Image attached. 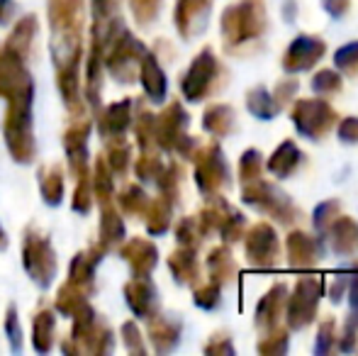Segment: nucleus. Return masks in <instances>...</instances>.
Returning <instances> with one entry per match:
<instances>
[{
	"mask_svg": "<svg viewBox=\"0 0 358 356\" xmlns=\"http://www.w3.org/2000/svg\"><path fill=\"white\" fill-rule=\"evenodd\" d=\"M322 237L305 232V229H292L285 239V254H287V266L295 271H310L320 264L322 259Z\"/></svg>",
	"mask_w": 358,
	"mask_h": 356,
	"instance_id": "13",
	"label": "nucleus"
},
{
	"mask_svg": "<svg viewBox=\"0 0 358 356\" xmlns=\"http://www.w3.org/2000/svg\"><path fill=\"white\" fill-rule=\"evenodd\" d=\"M54 337H57V315L49 305H39L34 313L32 322V344L34 352L47 354L54 347Z\"/></svg>",
	"mask_w": 358,
	"mask_h": 356,
	"instance_id": "28",
	"label": "nucleus"
},
{
	"mask_svg": "<svg viewBox=\"0 0 358 356\" xmlns=\"http://www.w3.org/2000/svg\"><path fill=\"white\" fill-rule=\"evenodd\" d=\"M52 24V59L64 103L71 113L80 110L78 64L83 54V0H47Z\"/></svg>",
	"mask_w": 358,
	"mask_h": 356,
	"instance_id": "1",
	"label": "nucleus"
},
{
	"mask_svg": "<svg viewBox=\"0 0 358 356\" xmlns=\"http://www.w3.org/2000/svg\"><path fill=\"white\" fill-rule=\"evenodd\" d=\"M154 122L156 115L151 113L149 108L139 105L137 108V120H134V134H137V144L142 152H149V149H159L156 147V137H154Z\"/></svg>",
	"mask_w": 358,
	"mask_h": 356,
	"instance_id": "42",
	"label": "nucleus"
},
{
	"mask_svg": "<svg viewBox=\"0 0 358 356\" xmlns=\"http://www.w3.org/2000/svg\"><path fill=\"white\" fill-rule=\"evenodd\" d=\"M39 193L47 205H59L64 198V169L62 164H49L39 169Z\"/></svg>",
	"mask_w": 358,
	"mask_h": 356,
	"instance_id": "35",
	"label": "nucleus"
},
{
	"mask_svg": "<svg viewBox=\"0 0 358 356\" xmlns=\"http://www.w3.org/2000/svg\"><path fill=\"white\" fill-rule=\"evenodd\" d=\"M346 300H349V315H346L344 329L336 337V349L349 354L356 349V339H358V273L351 278L349 290H346Z\"/></svg>",
	"mask_w": 358,
	"mask_h": 356,
	"instance_id": "29",
	"label": "nucleus"
},
{
	"mask_svg": "<svg viewBox=\"0 0 358 356\" xmlns=\"http://www.w3.org/2000/svg\"><path fill=\"white\" fill-rule=\"evenodd\" d=\"M139 81H142V88L151 103H164L169 83H166V73L161 69L159 59L151 52H146L142 64H139Z\"/></svg>",
	"mask_w": 358,
	"mask_h": 356,
	"instance_id": "25",
	"label": "nucleus"
},
{
	"mask_svg": "<svg viewBox=\"0 0 358 356\" xmlns=\"http://www.w3.org/2000/svg\"><path fill=\"white\" fill-rule=\"evenodd\" d=\"M208 276L210 280L220 285H227L236 278V262L234 254H231L229 244H220V247H213L208 254Z\"/></svg>",
	"mask_w": 358,
	"mask_h": 356,
	"instance_id": "31",
	"label": "nucleus"
},
{
	"mask_svg": "<svg viewBox=\"0 0 358 356\" xmlns=\"http://www.w3.org/2000/svg\"><path fill=\"white\" fill-rule=\"evenodd\" d=\"M336 134L344 144H358V118H344L336 122Z\"/></svg>",
	"mask_w": 358,
	"mask_h": 356,
	"instance_id": "59",
	"label": "nucleus"
},
{
	"mask_svg": "<svg viewBox=\"0 0 358 356\" xmlns=\"http://www.w3.org/2000/svg\"><path fill=\"white\" fill-rule=\"evenodd\" d=\"M122 342H124V347H127V352H132V354L146 352L144 337H142V332H139V325L134 322V320H129V322L122 325Z\"/></svg>",
	"mask_w": 358,
	"mask_h": 356,
	"instance_id": "55",
	"label": "nucleus"
},
{
	"mask_svg": "<svg viewBox=\"0 0 358 356\" xmlns=\"http://www.w3.org/2000/svg\"><path fill=\"white\" fill-rule=\"evenodd\" d=\"M15 10V3L13 0H0V22H8L10 15Z\"/></svg>",
	"mask_w": 358,
	"mask_h": 356,
	"instance_id": "61",
	"label": "nucleus"
},
{
	"mask_svg": "<svg viewBox=\"0 0 358 356\" xmlns=\"http://www.w3.org/2000/svg\"><path fill=\"white\" fill-rule=\"evenodd\" d=\"M334 66L344 76H358V39L339 47L334 52Z\"/></svg>",
	"mask_w": 358,
	"mask_h": 356,
	"instance_id": "50",
	"label": "nucleus"
},
{
	"mask_svg": "<svg viewBox=\"0 0 358 356\" xmlns=\"http://www.w3.org/2000/svg\"><path fill=\"white\" fill-rule=\"evenodd\" d=\"M88 137H90L88 120H78V122H73L64 132V149H66L69 166H71V173L76 178L88 171Z\"/></svg>",
	"mask_w": 358,
	"mask_h": 356,
	"instance_id": "17",
	"label": "nucleus"
},
{
	"mask_svg": "<svg viewBox=\"0 0 358 356\" xmlns=\"http://www.w3.org/2000/svg\"><path fill=\"white\" fill-rule=\"evenodd\" d=\"M103 254H105V249L100 247V244L76 254L71 266H69V283L80 290H85L88 295L93 293L95 269H98V264L103 262Z\"/></svg>",
	"mask_w": 358,
	"mask_h": 356,
	"instance_id": "22",
	"label": "nucleus"
},
{
	"mask_svg": "<svg viewBox=\"0 0 358 356\" xmlns=\"http://www.w3.org/2000/svg\"><path fill=\"white\" fill-rule=\"evenodd\" d=\"M336 320L334 318H327L324 322L320 325L317 329V339H315V354L317 356H327L336 349Z\"/></svg>",
	"mask_w": 358,
	"mask_h": 356,
	"instance_id": "51",
	"label": "nucleus"
},
{
	"mask_svg": "<svg viewBox=\"0 0 358 356\" xmlns=\"http://www.w3.org/2000/svg\"><path fill=\"white\" fill-rule=\"evenodd\" d=\"M149 339L159 354H169L178 347L180 334H183V322L176 320L173 315H151L149 320Z\"/></svg>",
	"mask_w": 358,
	"mask_h": 356,
	"instance_id": "19",
	"label": "nucleus"
},
{
	"mask_svg": "<svg viewBox=\"0 0 358 356\" xmlns=\"http://www.w3.org/2000/svg\"><path fill=\"white\" fill-rule=\"evenodd\" d=\"M264 173V154L259 149H246L239 159V180L241 185L244 183H251V180L261 178Z\"/></svg>",
	"mask_w": 358,
	"mask_h": 356,
	"instance_id": "46",
	"label": "nucleus"
},
{
	"mask_svg": "<svg viewBox=\"0 0 358 356\" xmlns=\"http://www.w3.org/2000/svg\"><path fill=\"white\" fill-rule=\"evenodd\" d=\"M132 113H134V103L129 98L110 103L108 108L100 110L98 129H100V134H103V139L124 137V132H127L129 124H132Z\"/></svg>",
	"mask_w": 358,
	"mask_h": 356,
	"instance_id": "21",
	"label": "nucleus"
},
{
	"mask_svg": "<svg viewBox=\"0 0 358 356\" xmlns=\"http://www.w3.org/2000/svg\"><path fill=\"white\" fill-rule=\"evenodd\" d=\"M115 200H117V208L122 210L124 215H129V218H142L146 205H149V195H146L142 185H137V183H127L120 190V195Z\"/></svg>",
	"mask_w": 358,
	"mask_h": 356,
	"instance_id": "40",
	"label": "nucleus"
},
{
	"mask_svg": "<svg viewBox=\"0 0 358 356\" xmlns=\"http://www.w3.org/2000/svg\"><path fill=\"white\" fill-rule=\"evenodd\" d=\"M188 113L178 100H171L159 115H156L154 122V137L156 147L164 149V152H176V147L180 144V139L188 134Z\"/></svg>",
	"mask_w": 358,
	"mask_h": 356,
	"instance_id": "12",
	"label": "nucleus"
},
{
	"mask_svg": "<svg viewBox=\"0 0 358 356\" xmlns=\"http://www.w3.org/2000/svg\"><path fill=\"white\" fill-rule=\"evenodd\" d=\"M93 205V185H90V171L80 173L76 178V193H73V210L85 215Z\"/></svg>",
	"mask_w": 358,
	"mask_h": 356,
	"instance_id": "53",
	"label": "nucleus"
},
{
	"mask_svg": "<svg viewBox=\"0 0 358 356\" xmlns=\"http://www.w3.org/2000/svg\"><path fill=\"white\" fill-rule=\"evenodd\" d=\"M322 295H324V276L302 273L297 278L292 293H287L285 305V322L290 332H300L315 322Z\"/></svg>",
	"mask_w": 358,
	"mask_h": 356,
	"instance_id": "7",
	"label": "nucleus"
},
{
	"mask_svg": "<svg viewBox=\"0 0 358 356\" xmlns=\"http://www.w3.org/2000/svg\"><path fill=\"white\" fill-rule=\"evenodd\" d=\"M341 86H344V78L334 69H322L312 78V90H315L317 98H331V95L339 93Z\"/></svg>",
	"mask_w": 358,
	"mask_h": 356,
	"instance_id": "44",
	"label": "nucleus"
},
{
	"mask_svg": "<svg viewBox=\"0 0 358 356\" xmlns=\"http://www.w3.org/2000/svg\"><path fill=\"white\" fill-rule=\"evenodd\" d=\"M246 264L256 271H273L280 264V239L273 225L256 222L244 232Z\"/></svg>",
	"mask_w": 358,
	"mask_h": 356,
	"instance_id": "11",
	"label": "nucleus"
},
{
	"mask_svg": "<svg viewBox=\"0 0 358 356\" xmlns=\"http://www.w3.org/2000/svg\"><path fill=\"white\" fill-rule=\"evenodd\" d=\"M176 239H178L180 247H190V249H200L203 244V232H200V225L195 218H180L176 225Z\"/></svg>",
	"mask_w": 358,
	"mask_h": 356,
	"instance_id": "48",
	"label": "nucleus"
},
{
	"mask_svg": "<svg viewBox=\"0 0 358 356\" xmlns=\"http://www.w3.org/2000/svg\"><path fill=\"white\" fill-rule=\"evenodd\" d=\"M103 208V215H100V247L108 252V249H115L122 244L124 239V222L122 215H120V208L113 203L100 205Z\"/></svg>",
	"mask_w": 358,
	"mask_h": 356,
	"instance_id": "30",
	"label": "nucleus"
},
{
	"mask_svg": "<svg viewBox=\"0 0 358 356\" xmlns=\"http://www.w3.org/2000/svg\"><path fill=\"white\" fill-rule=\"evenodd\" d=\"M95 5V15H110L113 10V0H93Z\"/></svg>",
	"mask_w": 358,
	"mask_h": 356,
	"instance_id": "62",
	"label": "nucleus"
},
{
	"mask_svg": "<svg viewBox=\"0 0 358 356\" xmlns=\"http://www.w3.org/2000/svg\"><path fill=\"white\" fill-rule=\"evenodd\" d=\"M193 303L198 305L200 310H217L222 305V285L215 283V280L195 285Z\"/></svg>",
	"mask_w": 358,
	"mask_h": 356,
	"instance_id": "49",
	"label": "nucleus"
},
{
	"mask_svg": "<svg viewBox=\"0 0 358 356\" xmlns=\"http://www.w3.org/2000/svg\"><path fill=\"white\" fill-rule=\"evenodd\" d=\"M287 285L285 283H273L261 300L256 303V313H254V325L259 332H266V329L280 325V318L285 315V305H287Z\"/></svg>",
	"mask_w": 358,
	"mask_h": 356,
	"instance_id": "16",
	"label": "nucleus"
},
{
	"mask_svg": "<svg viewBox=\"0 0 358 356\" xmlns=\"http://www.w3.org/2000/svg\"><path fill=\"white\" fill-rule=\"evenodd\" d=\"M222 39L227 52L256 44L268 29V10L264 0H236L234 5H227L220 17Z\"/></svg>",
	"mask_w": 358,
	"mask_h": 356,
	"instance_id": "3",
	"label": "nucleus"
},
{
	"mask_svg": "<svg viewBox=\"0 0 358 356\" xmlns=\"http://www.w3.org/2000/svg\"><path fill=\"white\" fill-rule=\"evenodd\" d=\"M54 305H57V310L62 315H66V318H73L78 310H83L85 305H90V303H88V293H85V290L76 288V285H71L66 280V283L59 288Z\"/></svg>",
	"mask_w": 358,
	"mask_h": 356,
	"instance_id": "41",
	"label": "nucleus"
},
{
	"mask_svg": "<svg viewBox=\"0 0 358 356\" xmlns=\"http://www.w3.org/2000/svg\"><path fill=\"white\" fill-rule=\"evenodd\" d=\"M173 208H176V205L169 203L164 195H159V198H154V200L149 198V205H146V210H144V215H142L146 229H149V234L159 237V234L169 232L171 220H173Z\"/></svg>",
	"mask_w": 358,
	"mask_h": 356,
	"instance_id": "34",
	"label": "nucleus"
},
{
	"mask_svg": "<svg viewBox=\"0 0 358 356\" xmlns=\"http://www.w3.org/2000/svg\"><path fill=\"white\" fill-rule=\"evenodd\" d=\"M244 232H246V218H244V213H239V210H234L231 208L229 210V215H227V220L222 222V227H220V237H222V242L224 244H236L241 237H244Z\"/></svg>",
	"mask_w": 358,
	"mask_h": 356,
	"instance_id": "47",
	"label": "nucleus"
},
{
	"mask_svg": "<svg viewBox=\"0 0 358 356\" xmlns=\"http://www.w3.org/2000/svg\"><path fill=\"white\" fill-rule=\"evenodd\" d=\"M169 271L180 285H198L200 283V262H198V249L180 247L171 252L169 257Z\"/></svg>",
	"mask_w": 358,
	"mask_h": 356,
	"instance_id": "24",
	"label": "nucleus"
},
{
	"mask_svg": "<svg viewBox=\"0 0 358 356\" xmlns=\"http://www.w3.org/2000/svg\"><path fill=\"white\" fill-rule=\"evenodd\" d=\"M5 332H8V339H10V347L13 352H20L22 347V329H20V320H17V310L15 305L8 308V318H5Z\"/></svg>",
	"mask_w": 358,
	"mask_h": 356,
	"instance_id": "57",
	"label": "nucleus"
},
{
	"mask_svg": "<svg viewBox=\"0 0 358 356\" xmlns=\"http://www.w3.org/2000/svg\"><path fill=\"white\" fill-rule=\"evenodd\" d=\"M108 147H105V162H108L110 171L115 176H124L129 169V162H132V147L124 137H113V139H105Z\"/></svg>",
	"mask_w": 358,
	"mask_h": 356,
	"instance_id": "38",
	"label": "nucleus"
},
{
	"mask_svg": "<svg viewBox=\"0 0 358 356\" xmlns=\"http://www.w3.org/2000/svg\"><path fill=\"white\" fill-rule=\"evenodd\" d=\"M295 17V0H287V20Z\"/></svg>",
	"mask_w": 358,
	"mask_h": 356,
	"instance_id": "63",
	"label": "nucleus"
},
{
	"mask_svg": "<svg viewBox=\"0 0 358 356\" xmlns=\"http://www.w3.org/2000/svg\"><path fill=\"white\" fill-rule=\"evenodd\" d=\"M339 215H341V203L336 198H329V200H324V203H320L315 208V213H312V227H315V232L324 239L327 229L331 227V222H334Z\"/></svg>",
	"mask_w": 358,
	"mask_h": 356,
	"instance_id": "43",
	"label": "nucleus"
},
{
	"mask_svg": "<svg viewBox=\"0 0 358 356\" xmlns=\"http://www.w3.org/2000/svg\"><path fill=\"white\" fill-rule=\"evenodd\" d=\"M203 127L205 132H210L213 137H229L236 129V113L231 105L217 103V105H208V110L203 113Z\"/></svg>",
	"mask_w": 358,
	"mask_h": 356,
	"instance_id": "32",
	"label": "nucleus"
},
{
	"mask_svg": "<svg viewBox=\"0 0 358 356\" xmlns=\"http://www.w3.org/2000/svg\"><path fill=\"white\" fill-rule=\"evenodd\" d=\"M241 200H244V205L254 208L256 213L266 215V218L275 220L278 225H295L302 218L300 208L292 203L290 195L275 183L264 178H256L251 183L241 185Z\"/></svg>",
	"mask_w": 358,
	"mask_h": 356,
	"instance_id": "4",
	"label": "nucleus"
},
{
	"mask_svg": "<svg viewBox=\"0 0 358 356\" xmlns=\"http://www.w3.org/2000/svg\"><path fill=\"white\" fill-rule=\"evenodd\" d=\"M205 354H210V356H234L236 349H234V344H231L229 334L220 332V334H215L208 344H205Z\"/></svg>",
	"mask_w": 358,
	"mask_h": 356,
	"instance_id": "58",
	"label": "nucleus"
},
{
	"mask_svg": "<svg viewBox=\"0 0 358 356\" xmlns=\"http://www.w3.org/2000/svg\"><path fill=\"white\" fill-rule=\"evenodd\" d=\"M222 78H224V69H222L220 59L215 57L213 49L205 47L195 54L188 71L180 78V90L188 103H203L215 90L222 88Z\"/></svg>",
	"mask_w": 358,
	"mask_h": 356,
	"instance_id": "8",
	"label": "nucleus"
},
{
	"mask_svg": "<svg viewBox=\"0 0 358 356\" xmlns=\"http://www.w3.org/2000/svg\"><path fill=\"white\" fill-rule=\"evenodd\" d=\"M302 162H305V154L300 152V147H297L292 139H285V142H280L278 149L268 157L266 166H268V171L273 173L275 178L283 180V178H290L292 173L302 166Z\"/></svg>",
	"mask_w": 358,
	"mask_h": 356,
	"instance_id": "27",
	"label": "nucleus"
},
{
	"mask_svg": "<svg viewBox=\"0 0 358 356\" xmlns=\"http://www.w3.org/2000/svg\"><path fill=\"white\" fill-rule=\"evenodd\" d=\"M297 90H300V81H297V78H283V81H278V86H275V90L271 95H273L275 105L283 110L285 105L295 98Z\"/></svg>",
	"mask_w": 358,
	"mask_h": 356,
	"instance_id": "56",
	"label": "nucleus"
},
{
	"mask_svg": "<svg viewBox=\"0 0 358 356\" xmlns=\"http://www.w3.org/2000/svg\"><path fill=\"white\" fill-rule=\"evenodd\" d=\"M8 247V237H5V229L0 227V249H5Z\"/></svg>",
	"mask_w": 358,
	"mask_h": 356,
	"instance_id": "64",
	"label": "nucleus"
},
{
	"mask_svg": "<svg viewBox=\"0 0 358 356\" xmlns=\"http://www.w3.org/2000/svg\"><path fill=\"white\" fill-rule=\"evenodd\" d=\"M327 239H329L331 244V252L339 254V257H351V254L358 252V225L356 220L351 218H336L334 222H331V227L327 229L324 234Z\"/></svg>",
	"mask_w": 358,
	"mask_h": 356,
	"instance_id": "26",
	"label": "nucleus"
},
{
	"mask_svg": "<svg viewBox=\"0 0 358 356\" xmlns=\"http://www.w3.org/2000/svg\"><path fill=\"white\" fill-rule=\"evenodd\" d=\"M287 349H290V327L283 325L261 332V339L256 342V352L261 356H283Z\"/></svg>",
	"mask_w": 358,
	"mask_h": 356,
	"instance_id": "37",
	"label": "nucleus"
},
{
	"mask_svg": "<svg viewBox=\"0 0 358 356\" xmlns=\"http://www.w3.org/2000/svg\"><path fill=\"white\" fill-rule=\"evenodd\" d=\"M161 3L164 0H129V8H132V15L137 20V24L142 27H149L161 13Z\"/></svg>",
	"mask_w": 358,
	"mask_h": 356,
	"instance_id": "54",
	"label": "nucleus"
},
{
	"mask_svg": "<svg viewBox=\"0 0 358 356\" xmlns=\"http://www.w3.org/2000/svg\"><path fill=\"white\" fill-rule=\"evenodd\" d=\"M190 162L195 164V183H198V190L205 198L217 195L222 188L231 183L229 164H227L224 152L217 142L200 144Z\"/></svg>",
	"mask_w": 358,
	"mask_h": 356,
	"instance_id": "10",
	"label": "nucleus"
},
{
	"mask_svg": "<svg viewBox=\"0 0 358 356\" xmlns=\"http://www.w3.org/2000/svg\"><path fill=\"white\" fill-rule=\"evenodd\" d=\"M327 54V42L315 34H300L290 42L283 57V69L287 73L310 71L317 62Z\"/></svg>",
	"mask_w": 358,
	"mask_h": 356,
	"instance_id": "14",
	"label": "nucleus"
},
{
	"mask_svg": "<svg viewBox=\"0 0 358 356\" xmlns=\"http://www.w3.org/2000/svg\"><path fill=\"white\" fill-rule=\"evenodd\" d=\"M322 8H324V13L329 15V17L341 20L346 13H349L351 0H322Z\"/></svg>",
	"mask_w": 358,
	"mask_h": 356,
	"instance_id": "60",
	"label": "nucleus"
},
{
	"mask_svg": "<svg viewBox=\"0 0 358 356\" xmlns=\"http://www.w3.org/2000/svg\"><path fill=\"white\" fill-rule=\"evenodd\" d=\"M231 205L227 203L224 198H220V195H210L208 203L200 208L198 213V225H200V232H203V237H210V234H217L222 227V222L227 220V215H229Z\"/></svg>",
	"mask_w": 358,
	"mask_h": 356,
	"instance_id": "33",
	"label": "nucleus"
},
{
	"mask_svg": "<svg viewBox=\"0 0 358 356\" xmlns=\"http://www.w3.org/2000/svg\"><path fill=\"white\" fill-rule=\"evenodd\" d=\"M124 298L127 305L137 318L149 320L151 315L159 313V290L149 278H132L124 285Z\"/></svg>",
	"mask_w": 358,
	"mask_h": 356,
	"instance_id": "20",
	"label": "nucleus"
},
{
	"mask_svg": "<svg viewBox=\"0 0 358 356\" xmlns=\"http://www.w3.org/2000/svg\"><path fill=\"white\" fill-rule=\"evenodd\" d=\"M32 98L34 86L15 90L8 95V108H5L3 118V137L8 144L10 157L17 164H32L37 147H34V127H32Z\"/></svg>",
	"mask_w": 358,
	"mask_h": 356,
	"instance_id": "2",
	"label": "nucleus"
},
{
	"mask_svg": "<svg viewBox=\"0 0 358 356\" xmlns=\"http://www.w3.org/2000/svg\"><path fill=\"white\" fill-rule=\"evenodd\" d=\"M161 169H164V162H161L159 149L142 152V157H139L137 164H134V173H137V178L144 180V183H154L156 176L161 173Z\"/></svg>",
	"mask_w": 358,
	"mask_h": 356,
	"instance_id": "45",
	"label": "nucleus"
},
{
	"mask_svg": "<svg viewBox=\"0 0 358 356\" xmlns=\"http://www.w3.org/2000/svg\"><path fill=\"white\" fill-rule=\"evenodd\" d=\"M34 37H37V17L34 15H24L13 27V32L8 34L3 52H8L10 57H15L17 62L24 64L29 59V52H32Z\"/></svg>",
	"mask_w": 358,
	"mask_h": 356,
	"instance_id": "23",
	"label": "nucleus"
},
{
	"mask_svg": "<svg viewBox=\"0 0 358 356\" xmlns=\"http://www.w3.org/2000/svg\"><path fill=\"white\" fill-rule=\"evenodd\" d=\"M290 120L302 137L310 142H320L334 129V124L339 122V115L327 103V98H302L292 105Z\"/></svg>",
	"mask_w": 358,
	"mask_h": 356,
	"instance_id": "9",
	"label": "nucleus"
},
{
	"mask_svg": "<svg viewBox=\"0 0 358 356\" xmlns=\"http://www.w3.org/2000/svg\"><path fill=\"white\" fill-rule=\"evenodd\" d=\"M22 266L39 288H49L57 278V252L49 234L37 225H29L22 234Z\"/></svg>",
	"mask_w": 358,
	"mask_h": 356,
	"instance_id": "6",
	"label": "nucleus"
},
{
	"mask_svg": "<svg viewBox=\"0 0 358 356\" xmlns=\"http://www.w3.org/2000/svg\"><path fill=\"white\" fill-rule=\"evenodd\" d=\"M358 273V264H349L346 269H339L334 273V278H331V283H329V300L334 305H339L341 300H344V295H346V290H349V283H351V278Z\"/></svg>",
	"mask_w": 358,
	"mask_h": 356,
	"instance_id": "52",
	"label": "nucleus"
},
{
	"mask_svg": "<svg viewBox=\"0 0 358 356\" xmlns=\"http://www.w3.org/2000/svg\"><path fill=\"white\" fill-rule=\"evenodd\" d=\"M115 347V337L110 325L95 313L90 305H85L83 310L73 315V332L69 337V342L62 344L64 352L76 354H110Z\"/></svg>",
	"mask_w": 358,
	"mask_h": 356,
	"instance_id": "5",
	"label": "nucleus"
},
{
	"mask_svg": "<svg viewBox=\"0 0 358 356\" xmlns=\"http://www.w3.org/2000/svg\"><path fill=\"white\" fill-rule=\"evenodd\" d=\"M183 166L178 162H171L169 166L161 169V173L156 176L154 183L159 185V195H164L169 203H178L180 200V183H183Z\"/></svg>",
	"mask_w": 358,
	"mask_h": 356,
	"instance_id": "39",
	"label": "nucleus"
},
{
	"mask_svg": "<svg viewBox=\"0 0 358 356\" xmlns=\"http://www.w3.org/2000/svg\"><path fill=\"white\" fill-rule=\"evenodd\" d=\"M246 110L256 120H264V122H268V120L280 115V108L275 105L273 95H271V90H266V86H256L246 93Z\"/></svg>",
	"mask_w": 358,
	"mask_h": 356,
	"instance_id": "36",
	"label": "nucleus"
},
{
	"mask_svg": "<svg viewBox=\"0 0 358 356\" xmlns=\"http://www.w3.org/2000/svg\"><path fill=\"white\" fill-rule=\"evenodd\" d=\"M213 13V0H176L173 22L183 39H193L205 29Z\"/></svg>",
	"mask_w": 358,
	"mask_h": 356,
	"instance_id": "15",
	"label": "nucleus"
},
{
	"mask_svg": "<svg viewBox=\"0 0 358 356\" xmlns=\"http://www.w3.org/2000/svg\"><path fill=\"white\" fill-rule=\"evenodd\" d=\"M120 254L129 264L134 278H149L151 271L159 264V249H156V244L151 239H142V237L127 239L120 247Z\"/></svg>",
	"mask_w": 358,
	"mask_h": 356,
	"instance_id": "18",
	"label": "nucleus"
}]
</instances>
